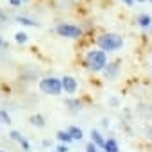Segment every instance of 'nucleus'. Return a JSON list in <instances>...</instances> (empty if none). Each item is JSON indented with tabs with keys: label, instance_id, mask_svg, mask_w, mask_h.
<instances>
[{
	"label": "nucleus",
	"instance_id": "obj_1",
	"mask_svg": "<svg viewBox=\"0 0 152 152\" xmlns=\"http://www.w3.org/2000/svg\"><path fill=\"white\" fill-rule=\"evenodd\" d=\"M86 64L91 72H102L107 66V56L104 50H90L86 56Z\"/></svg>",
	"mask_w": 152,
	"mask_h": 152
},
{
	"label": "nucleus",
	"instance_id": "obj_2",
	"mask_svg": "<svg viewBox=\"0 0 152 152\" xmlns=\"http://www.w3.org/2000/svg\"><path fill=\"white\" fill-rule=\"evenodd\" d=\"M122 45H124V39H122V36H118V34H102V36L99 38V47H100V50H104V52H115V50H118Z\"/></svg>",
	"mask_w": 152,
	"mask_h": 152
},
{
	"label": "nucleus",
	"instance_id": "obj_3",
	"mask_svg": "<svg viewBox=\"0 0 152 152\" xmlns=\"http://www.w3.org/2000/svg\"><path fill=\"white\" fill-rule=\"evenodd\" d=\"M39 90L47 95H59L63 91V84L56 77H45L39 81Z\"/></svg>",
	"mask_w": 152,
	"mask_h": 152
},
{
	"label": "nucleus",
	"instance_id": "obj_4",
	"mask_svg": "<svg viewBox=\"0 0 152 152\" xmlns=\"http://www.w3.org/2000/svg\"><path fill=\"white\" fill-rule=\"evenodd\" d=\"M56 31H57V34H59V36L72 38V39L81 38V36H83V29H81V27H77V25H72V23H59Z\"/></svg>",
	"mask_w": 152,
	"mask_h": 152
},
{
	"label": "nucleus",
	"instance_id": "obj_5",
	"mask_svg": "<svg viewBox=\"0 0 152 152\" xmlns=\"http://www.w3.org/2000/svg\"><path fill=\"white\" fill-rule=\"evenodd\" d=\"M61 84H63L64 93H68V95H73L75 91H77V81H75L72 75H64V77L61 79Z\"/></svg>",
	"mask_w": 152,
	"mask_h": 152
},
{
	"label": "nucleus",
	"instance_id": "obj_6",
	"mask_svg": "<svg viewBox=\"0 0 152 152\" xmlns=\"http://www.w3.org/2000/svg\"><path fill=\"white\" fill-rule=\"evenodd\" d=\"M104 75H106V79H115L118 75V63H109L104 68Z\"/></svg>",
	"mask_w": 152,
	"mask_h": 152
},
{
	"label": "nucleus",
	"instance_id": "obj_7",
	"mask_svg": "<svg viewBox=\"0 0 152 152\" xmlns=\"http://www.w3.org/2000/svg\"><path fill=\"white\" fill-rule=\"evenodd\" d=\"M104 152H120V145H118V141H116L115 138L106 140V143H104Z\"/></svg>",
	"mask_w": 152,
	"mask_h": 152
},
{
	"label": "nucleus",
	"instance_id": "obj_8",
	"mask_svg": "<svg viewBox=\"0 0 152 152\" xmlns=\"http://www.w3.org/2000/svg\"><path fill=\"white\" fill-rule=\"evenodd\" d=\"M68 132H70L72 140H77V141H81V140H83V136H84L83 129H81V127H77V125H72V127L68 129Z\"/></svg>",
	"mask_w": 152,
	"mask_h": 152
},
{
	"label": "nucleus",
	"instance_id": "obj_9",
	"mask_svg": "<svg viewBox=\"0 0 152 152\" xmlns=\"http://www.w3.org/2000/svg\"><path fill=\"white\" fill-rule=\"evenodd\" d=\"M56 138H57V140H59L61 143H64V145H68V143H72V141H73L68 131H57V134H56Z\"/></svg>",
	"mask_w": 152,
	"mask_h": 152
},
{
	"label": "nucleus",
	"instance_id": "obj_10",
	"mask_svg": "<svg viewBox=\"0 0 152 152\" xmlns=\"http://www.w3.org/2000/svg\"><path fill=\"white\" fill-rule=\"evenodd\" d=\"M91 141H93L97 147H102V148H104V143H106V140H104V136H102L99 131H91Z\"/></svg>",
	"mask_w": 152,
	"mask_h": 152
},
{
	"label": "nucleus",
	"instance_id": "obj_11",
	"mask_svg": "<svg viewBox=\"0 0 152 152\" xmlns=\"http://www.w3.org/2000/svg\"><path fill=\"white\" fill-rule=\"evenodd\" d=\"M150 23H152V18H150L148 15H140V16H138V25H140V27L148 29Z\"/></svg>",
	"mask_w": 152,
	"mask_h": 152
},
{
	"label": "nucleus",
	"instance_id": "obj_12",
	"mask_svg": "<svg viewBox=\"0 0 152 152\" xmlns=\"http://www.w3.org/2000/svg\"><path fill=\"white\" fill-rule=\"evenodd\" d=\"M16 22H18V23H22V25H29V27H38V22H36V20L25 18V16H18V18H16Z\"/></svg>",
	"mask_w": 152,
	"mask_h": 152
},
{
	"label": "nucleus",
	"instance_id": "obj_13",
	"mask_svg": "<svg viewBox=\"0 0 152 152\" xmlns=\"http://www.w3.org/2000/svg\"><path fill=\"white\" fill-rule=\"evenodd\" d=\"M31 124L36 125V127H45V118L41 115H32L31 116Z\"/></svg>",
	"mask_w": 152,
	"mask_h": 152
},
{
	"label": "nucleus",
	"instance_id": "obj_14",
	"mask_svg": "<svg viewBox=\"0 0 152 152\" xmlns=\"http://www.w3.org/2000/svg\"><path fill=\"white\" fill-rule=\"evenodd\" d=\"M9 138H11L13 141H18V143H20V141L23 140V136H22V134H20L18 131H11V132H9Z\"/></svg>",
	"mask_w": 152,
	"mask_h": 152
},
{
	"label": "nucleus",
	"instance_id": "obj_15",
	"mask_svg": "<svg viewBox=\"0 0 152 152\" xmlns=\"http://www.w3.org/2000/svg\"><path fill=\"white\" fill-rule=\"evenodd\" d=\"M0 122L2 124H11V116L6 111H2V109H0Z\"/></svg>",
	"mask_w": 152,
	"mask_h": 152
},
{
	"label": "nucleus",
	"instance_id": "obj_16",
	"mask_svg": "<svg viewBox=\"0 0 152 152\" xmlns=\"http://www.w3.org/2000/svg\"><path fill=\"white\" fill-rule=\"evenodd\" d=\"M15 39H16V43H25L27 41V34L25 32H16L15 34Z\"/></svg>",
	"mask_w": 152,
	"mask_h": 152
},
{
	"label": "nucleus",
	"instance_id": "obj_17",
	"mask_svg": "<svg viewBox=\"0 0 152 152\" xmlns=\"http://www.w3.org/2000/svg\"><path fill=\"white\" fill-rule=\"evenodd\" d=\"M97 148H99V147H97L93 141H90V143L86 145V152H97Z\"/></svg>",
	"mask_w": 152,
	"mask_h": 152
},
{
	"label": "nucleus",
	"instance_id": "obj_18",
	"mask_svg": "<svg viewBox=\"0 0 152 152\" xmlns=\"http://www.w3.org/2000/svg\"><path fill=\"white\" fill-rule=\"evenodd\" d=\"M68 106H72V109H81V102L79 100H70Z\"/></svg>",
	"mask_w": 152,
	"mask_h": 152
},
{
	"label": "nucleus",
	"instance_id": "obj_19",
	"mask_svg": "<svg viewBox=\"0 0 152 152\" xmlns=\"http://www.w3.org/2000/svg\"><path fill=\"white\" fill-rule=\"evenodd\" d=\"M20 145H22V147H23V150H25V152H29V150H31V145H29V141H27V140H25V138H23V140H22V141H20Z\"/></svg>",
	"mask_w": 152,
	"mask_h": 152
},
{
	"label": "nucleus",
	"instance_id": "obj_20",
	"mask_svg": "<svg viewBox=\"0 0 152 152\" xmlns=\"http://www.w3.org/2000/svg\"><path fill=\"white\" fill-rule=\"evenodd\" d=\"M56 150H57V152H68L70 148H68V145H64V143H61V145H59V147H57Z\"/></svg>",
	"mask_w": 152,
	"mask_h": 152
},
{
	"label": "nucleus",
	"instance_id": "obj_21",
	"mask_svg": "<svg viewBox=\"0 0 152 152\" xmlns=\"http://www.w3.org/2000/svg\"><path fill=\"white\" fill-rule=\"evenodd\" d=\"M9 2H11V6H15V7H18V6L22 4V0H9Z\"/></svg>",
	"mask_w": 152,
	"mask_h": 152
},
{
	"label": "nucleus",
	"instance_id": "obj_22",
	"mask_svg": "<svg viewBox=\"0 0 152 152\" xmlns=\"http://www.w3.org/2000/svg\"><path fill=\"white\" fill-rule=\"evenodd\" d=\"M124 2H125L127 6H132V4H134V0H124Z\"/></svg>",
	"mask_w": 152,
	"mask_h": 152
},
{
	"label": "nucleus",
	"instance_id": "obj_23",
	"mask_svg": "<svg viewBox=\"0 0 152 152\" xmlns=\"http://www.w3.org/2000/svg\"><path fill=\"white\" fill-rule=\"evenodd\" d=\"M2 45H4V43H2V38H0V47H2Z\"/></svg>",
	"mask_w": 152,
	"mask_h": 152
},
{
	"label": "nucleus",
	"instance_id": "obj_24",
	"mask_svg": "<svg viewBox=\"0 0 152 152\" xmlns=\"http://www.w3.org/2000/svg\"><path fill=\"white\" fill-rule=\"evenodd\" d=\"M0 18H2V15H0Z\"/></svg>",
	"mask_w": 152,
	"mask_h": 152
},
{
	"label": "nucleus",
	"instance_id": "obj_25",
	"mask_svg": "<svg viewBox=\"0 0 152 152\" xmlns=\"http://www.w3.org/2000/svg\"><path fill=\"white\" fill-rule=\"evenodd\" d=\"M150 4H152V0H150Z\"/></svg>",
	"mask_w": 152,
	"mask_h": 152
},
{
	"label": "nucleus",
	"instance_id": "obj_26",
	"mask_svg": "<svg viewBox=\"0 0 152 152\" xmlns=\"http://www.w3.org/2000/svg\"><path fill=\"white\" fill-rule=\"evenodd\" d=\"M0 152H4V150H0Z\"/></svg>",
	"mask_w": 152,
	"mask_h": 152
},
{
	"label": "nucleus",
	"instance_id": "obj_27",
	"mask_svg": "<svg viewBox=\"0 0 152 152\" xmlns=\"http://www.w3.org/2000/svg\"><path fill=\"white\" fill-rule=\"evenodd\" d=\"M54 152H57V150H54Z\"/></svg>",
	"mask_w": 152,
	"mask_h": 152
}]
</instances>
